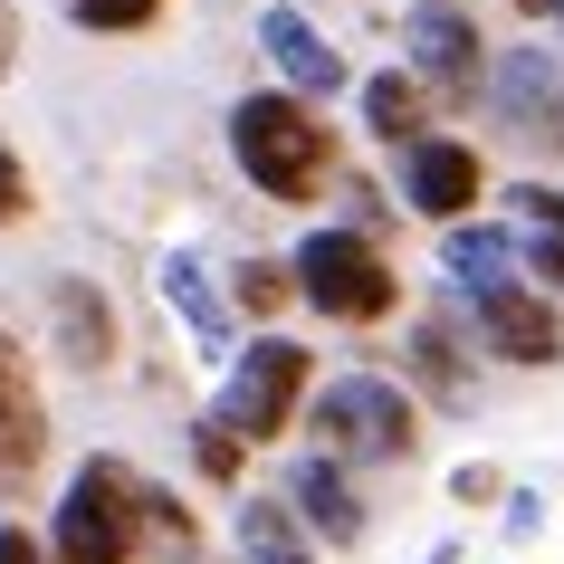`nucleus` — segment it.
<instances>
[{
  "mask_svg": "<svg viewBox=\"0 0 564 564\" xmlns=\"http://www.w3.org/2000/svg\"><path fill=\"white\" fill-rule=\"evenodd\" d=\"M441 268H449V288H459V306H469L478 345H488L498 364H555L564 355V326H555V306H545V288H527L517 230H498V220H449L441 230Z\"/></svg>",
  "mask_w": 564,
  "mask_h": 564,
  "instance_id": "f257e3e1",
  "label": "nucleus"
},
{
  "mask_svg": "<svg viewBox=\"0 0 564 564\" xmlns=\"http://www.w3.org/2000/svg\"><path fill=\"white\" fill-rule=\"evenodd\" d=\"M230 163H239V182H249L259 202H288V210L316 202L326 173H335V124H326V106L297 96V87L239 96V106H230Z\"/></svg>",
  "mask_w": 564,
  "mask_h": 564,
  "instance_id": "f03ea898",
  "label": "nucleus"
},
{
  "mask_svg": "<svg viewBox=\"0 0 564 564\" xmlns=\"http://www.w3.org/2000/svg\"><path fill=\"white\" fill-rule=\"evenodd\" d=\"M144 469H124L116 449L77 459L48 517V555L58 564H144Z\"/></svg>",
  "mask_w": 564,
  "mask_h": 564,
  "instance_id": "7ed1b4c3",
  "label": "nucleus"
},
{
  "mask_svg": "<svg viewBox=\"0 0 564 564\" xmlns=\"http://www.w3.org/2000/svg\"><path fill=\"white\" fill-rule=\"evenodd\" d=\"M297 306H316L326 326H383L402 316V268L383 259V239L335 220V230H306L297 239Z\"/></svg>",
  "mask_w": 564,
  "mask_h": 564,
  "instance_id": "20e7f679",
  "label": "nucleus"
},
{
  "mask_svg": "<svg viewBox=\"0 0 564 564\" xmlns=\"http://www.w3.org/2000/svg\"><path fill=\"white\" fill-rule=\"evenodd\" d=\"M316 449L345 459V469H392V459H412L421 449V402L392 373H335L316 392V412H306Z\"/></svg>",
  "mask_w": 564,
  "mask_h": 564,
  "instance_id": "39448f33",
  "label": "nucleus"
},
{
  "mask_svg": "<svg viewBox=\"0 0 564 564\" xmlns=\"http://www.w3.org/2000/svg\"><path fill=\"white\" fill-rule=\"evenodd\" d=\"M306 402H316V355H306L297 335H249V345L230 355V383H220L210 412L230 421L249 449H268V441H288V431H297Z\"/></svg>",
  "mask_w": 564,
  "mask_h": 564,
  "instance_id": "423d86ee",
  "label": "nucleus"
},
{
  "mask_svg": "<svg viewBox=\"0 0 564 564\" xmlns=\"http://www.w3.org/2000/svg\"><path fill=\"white\" fill-rule=\"evenodd\" d=\"M402 48H412L402 67L431 87V106H469V87L488 77V39H478V20L459 0H421L412 20H402Z\"/></svg>",
  "mask_w": 564,
  "mask_h": 564,
  "instance_id": "0eeeda50",
  "label": "nucleus"
},
{
  "mask_svg": "<svg viewBox=\"0 0 564 564\" xmlns=\"http://www.w3.org/2000/svg\"><path fill=\"white\" fill-rule=\"evenodd\" d=\"M478 192H488V163H478L469 134H421V144H402V202L421 210V220H469Z\"/></svg>",
  "mask_w": 564,
  "mask_h": 564,
  "instance_id": "6e6552de",
  "label": "nucleus"
},
{
  "mask_svg": "<svg viewBox=\"0 0 564 564\" xmlns=\"http://www.w3.org/2000/svg\"><path fill=\"white\" fill-rule=\"evenodd\" d=\"M488 96H498V116H507L517 144L564 153V58L555 48H507L498 77H488Z\"/></svg>",
  "mask_w": 564,
  "mask_h": 564,
  "instance_id": "1a4fd4ad",
  "label": "nucleus"
},
{
  "mask_svg": "<svg viewBox=\"0 0 564 564\" xmlns=\"http://www.w3.org/2000/svg\"><path fill=\"white\" fill-rule=\"evenodd\" d=\"M48 459V383H39V355L0 326V478H30Z\"/></svg>",
  "mask_w": 564,
  "mask_h": 564,
  "instance_id": "9d476101",
  "label": "nucleus"
},
{
  "mask_svg": "<svg viewBox=\"0 0 564 564\" xmlns=\"http://www.w3.org/2000/svg\"><path fill=\"white\" fill-rule=\"evenodd\" d=\"M259 48L278 58V77H288L297 96H316V106H326L335 87H355V67L335 58V39L316 30L306 10H288V0H278V10H259Z\"/></svg>",
  "mask_w": 564,
  "mask_h": 564,
  "instance_id": "9b49d317",
  "label": "nucleus"
},
{
  "mask_svg": "<svg viewBox=\"0 0 564 564\" xmlns=\"http://www.w3.org/2000/svg\"><path fill=\"white\" fill-rule=\"evenodd\" d=\"M48 345H58L77 373H106V364L124 355L116 306H106V288H96V278H48Z\"/></svg>",
  "mask_w": 564,
  "mask_h": 564,
  "instance_id": "f8f14e48",
  "label": "nucleus"
},
{
  "mask_svg": "<svg viewBox=\"0 0 564 564\" xmlns=\"http://www.w3.org/2000/svg\"><path fill=\"white\" fill-rule=\"evenodd\" d=\"M278 498L297 507L306 535H326V545H364V498H355V478H345V459L306 449L297 469H288V488H278Z\"/></svg>",
  "mask_w": 564,
  "mask_h": 564,
  "instance_id": "ddd939ff",
  "label": "nucleus"
},
{
  "mask_svg": "<svg viewBox=\"0 0 564 564\" xmlns=\"http://www.w3.org/2000/svg\"><path fill=\"white\" fill-rule=\"evenodd\" d=\"M355 96H364V134H373L383 153H402V144L431 134V87H421L412 67H373Z\"/></svg>",
  "mask_w": 564,
  "mask_h": 564,
  "instance_id": "4468645a",
  "label": "nucleus"
},
{
  "mask_svg": "<svg viewBox=\"0 0 564 564\" xmlns=\"http://www.w3.org/2000/svg\"><path fill=\"white\" fill-rule=\"evenodd\" d=\"M507 202H517V249H527V278H545V288L564 297V192H555V182H517Z\"/></svg>",
  "mask_w": 564,
  "mask_h": 564,
  "instance_id": "2eb2a0df",
  "label": "nucleus"
},
{
  "mask_svg": "<svg viewBox=\"0 0 564 564\" xmlns=\"http://www.w3.org/2000/svg\"><path fill=\"white\" fill-rule=\"evenodd\" d=\"M239 564H316L288 498H239Z\"/></svg>",
  "mask_w": 564,
  "mask_h": 564,
  "instance_id": "dca6fc26",
  "label": "nucleus"
},
{
  "mask_svg": "<svg viewBox=\"0 0 564 564\" xmlns=\"http://www.w3.org/2000/svg\"><path fill=\"white\" fill-rule=\"evenodd\" d=\"M67 10V30H87V39H144L173 0H58Z\"/></svg>",
  "mask_w": 564,
  "mask_h": 564,
  "instance_id": "f3484780",
  "label": "nucleus"
},
{
  "mask_svg": "<svg viewBox=\"0 0 564 564\" xmlns=\"http://www.w3.org/2000/svg\"><path fill=\"white\" fill-rule=\"evenodd\" d=\"M412 364H421V383L441 392V402H469V373H459V335H449V316H431V326L412 335Z\"/></svg>",
  "mask_w": 564,
  "mask_h": 564,
  "instance_id": "a211bd4d",
  "label": "nucleus"
},
{
  "mask_svg": "<svg viewBox=\"0 0 564 564\" xmlns=\"http://www.w3.org/2000/svg\"><path fill=\"white\" fill-rule=\"evenodd\" d=\"M163 297L202 326V345H220V297L202 288V259H192V249H173V259H163Z\"/></svg>",
  "mask_w": 564,
  "mask_h": 564,
  "instance_id": "6ab92c4d",
  "label": "nucleus"
},
{
  "mask_svg": "<svg viewBox=\"0 0 564 564\" xmlns=\"http://www.w3.org/2000/svg\"><path fill=\"white\" fill-rule=\"evenodd\" d=\"M239 459H249V441H239V431H230L220 412H202V421H192V469H202L210 488H239Z\"/></svg>",
  "mask_w": 564,
  "mask_h": 564,
  "instance_id": "aec40b11",
  "label": "nucleus"
},
{
  "mask_svg": "<svg viewBox=\"0 0 564 564\" xmlns=\"http://www.w3.org/2000/svg\"><path fill=\"white\" fill-rule=\"evenodd\" d=\"M192 517H182V498L173 488H144V555H163V564H192Z\"/></svg>",
  "mask_w": 564,
  "mask_h": 564,
  "instance_id": "412c9836",
  "label": "nucleus"
},
{
  "mask_svg": "<svg viewBox=\"0 0 564 564\" xmlns=\"http://www.w3.org/2000/svg\"><path fill=\"white\" fill-rule=\"evenodd\" d=\"M230 297L249 306V316H278V306L297 297V268H288V259H239V278H230Z\"/></svg>",
  "mask_w": 564,
  "mask_h": 564,
  "instance_id": "4be33fe9",
  "label": "nucleus"
},
{
  "mask_svg": "<svg viewBox=\"0 0 564 564\" xmlns=\"http://www.w3.org/2000/svg\"><path fill=\"white\" fill-rule=\"evenodd\" d=\"M39 210V182H30V163H20V144L0 134V230H20Z\"/></svg>",
  "mask_w": 564,
  "mask_h": 564,
  "instance_id": "5701e85b",
  "label": "nucleus"
},
{
  "mask_svg": "<svg viewBox=\"0 0 564 564\" xmlns=\"http://www.w3.org/2000/svg\"><path fill=\"white\" fill-rule=\"evenodd\" d=\"M0 564H58V555H48L30 527H10V517H0Z\"/></svg>",
  "mask_w": 564,
  "mask_h": 564,
  "instance_id": "b1692460",
  "label": "nucleus"
},
{
  "mask_svg": "<svg viewBox=\"0 0 564 564\" xmlns=\"http://www.w3.org/2000/svg\"><path fill=\"white\" fill-rule=\"evenodd\" d=\"M10 67H20V0H0V87H10Z\"/></svg>",
  "mask_w": 564,
  "mask_h": 564,
  "instance_id": "393cba45",
  "label": "nucleus"
},
{
  "mask_svg": "<svg viewBox=\"0 0 564 564\" xmlns=\"http://www.w3.org/2000/svg\"><path fill=\"white\" fill-rule=\"evenodd\" d=\"M517 20H564V0H507Z\"/></svg>",
  "mask_w": 564,
  "mask_h": 564,
  "instance_id": "a878e982",
  "label": "nucleus"
}]
</instances>
